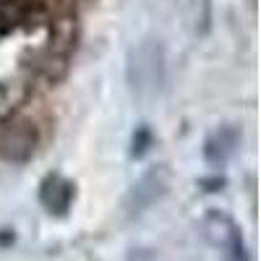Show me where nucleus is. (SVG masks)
Instances as JSON below:
<instances>
[{"mask_svg": "<svg viewBox=\"0 0 261 261\" xmlns=\"http://www.w3.org/2000/svg\"><path fill=\"white\" fill-rule=\"evenodd\" d=\"M128 86L139 99H154L167 79L165 68V47L157 39H144L136 47H130L125 63Z\"/></svg>", "mask_w": 261, "mask_h": 261, "instance_id": "f257e3e1", "label": "nucleus"}, {"mask_svg": "<svg viewBox=\"0 0 261 261\" xmlns=\"http://www.w3.org/2000/svg\"><path fill=\"white\" fill-rule=\"evenodd\" d=\"M39 146L37 123L29 118L13 115L0 123V160L11 165H24L34 157Z\"/></svg>", "mask_w": 261, "mask_h": 261, "instance_id": "f03ea898", "label": "nucleus"}, {"mask_svg": "<svg viewBox=\"0 0 261 261\" xmlns=\"http://www.w3.org/2000/svg\"><path fill=\"white\" fill-rule=\"evenodd\" d=\"M201 235L209 246L220 248L225 253V261H248L241 227H238V222L230 214H225L220 209L206 212L201 220Z\"/></svg>", "mask_w": 261, "mask_h": 261, "instance_id": "7ed1b4c3", "label": "nucleus"}, {"mask_svg": "<svg viewBox=\"0 0 261 261\" xmlns=\"http://www.w3.org/2000/svg\"><path fill=\"white\" fill-rule=\"evenodd\" d=\"M170 188V172L165 165H154L149 167L144 175L130 186L128 191V199H125V206L130 214H139L144 209H149L154 201H160L162 196L167 193Z\"/></svg>", "mask_w": 261, "mask_h": 261, "instance_id": "20e7f679", "label": "nucleus"}, {"mask_svg": "<svg viewBox=\"0 0 261 261\" xmlns=\"http://www.w3.org/2000/svg\"><path fill=\"white\" fill-rule=\"evenodd\" d=\"M76 199V186L60 172H50L39 183V204L53 217H65Z\"/></svg>", "mask_w": 261, "mask_h": 261, "instance_id": "39448f33", "label": "nucleus"}, {"mask_svg": "<svg viewBox=\"0 0 261 261\" xmlns=\"http://www.w3.org/2000/svg\"><path fill=\"white\" fill-rule=\"evenodd\" d=\"M241 139H243L241 128L232 125V123H225L220 128H214L204 139V160H206V165L225 167L235 157L238 146H241Z\"/></svg>", "mask_w": 261, "mask_h": 261, "instance_id": "423d86ee", "label": "nucleus"}, {"mask_svg": "<svg viewBox=\"0 0 261 261\" xmlns=\"http://www.w3.org/2000/svg\"><path fill=\"white\" fill-rule=\"evenodd\" d=\"M32 89L27 81H18V79H0V123L13 118L24 102L29 99Z\"/></svg>", "mask_w": 261, "mask_h": 261, "instance_id": "0eeeda50", "label": "nucleus"}, {"mask_svg": "<svg viewBox=\"0 0 261 261\" xmlns=\"http://www.w3.org/2000/svg\"><path fill=\"white\" fill-rule=\"evenodd\" d=\"M32 13H37V0H0V37L27 24Z\"/></svg>", "mask_w": 261, "mask_h": 261, "instance_id": "6e6552de", "label": "nucleus"}, {"mask_svg": "<svg viewBox=\"0 0 261 261\" xmlns=\"http://www.w3.org/2000/svg\"><path fill=\"white\" fill-rule=\"evenodd\" d=\"M151 144H154V134H151V128L149 125H139L134 130V136H130V157L141 160L146 151L151 149Z\"/></svg>", "mask_w": 261, "mask_h": 261, "instance_id": "1a4fd4ad", "label": "nucleus"}, {"mask_svg": "<svg viewBox=\"0 0 261 261\" xmlns=\"http://www.w3.org/2000/svg\"><path fill=\"white\" fill-rule=\"evenodd\" d=\"M199 186H201L204 191H212V193H214V191H222V188H225V178H220V175H217V178H201Z\"/></svg>", "mask_w": 261, "mask_h": 261, "instance_id": "9d476101", "label": "nucleus"}]
</instances>
